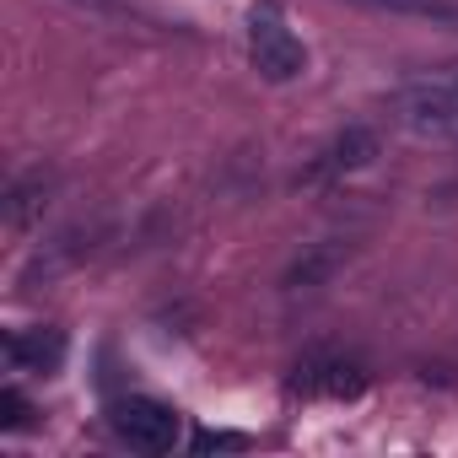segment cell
I'll use <instances>...</instances> for the list:
<instances>
[{
  "label": "cell",
  "instance_id": "obj_1",
  "mask_svg": "<svg viewBox=\"0 0 458 458\" xmlns=\"http://www.w3.org/2000/svg\"><path fill=\"white\" fill-rule=\"evenodd\" d=\"M249 55H254L265 81H297L308 71V49L286 28L281 0H259V6L249 12Z\"/></svg>",
  "mask_w": 458,
  "mask_h": 458
},
{
  "label": "cell",
  "instance_id": "obj_2",
  "mask_svg": "<svg viewBox=\"0 0 458 458\" xmlns=\"http://www.w3.org/2000/svg\"><path fill=\"white\" fill-rule=\"evenodd\" d=\"M108 426L119 442H130L135 453H167L178 442V415L162 404V399H146V394H130V399H114L108 404Z\"/></svg>",
  "mask_w": 458,
  "mask_h": 458
},
{
  "label": "cell",
  "instance_id": "obj_3",
  "mask_svg": "<svg viewBox=\"0 0 458 458\" xmlns=\"http://www.w3.org/2000/svg\"><path fill=\"white\" fill-rule=\"evenodd\" d=\"M55 173L44 167H28L6 183V199H0V221H6V233H28V226L49 210V194H55Z\"/></svg>",
  "mask_w": 458,
  "mask_h": 458
},
{
  "label": "cell",
  "instance_id": "obj_4",
  "mask_svg": "<svg viewBox=\"0 0 458 458\" xmlns=\"http://www.w3.org/2000/svg\"><path fill=\"white\" fill-rule=\"evenodd\" d=\"M65 356L60 329H12L6 335V367L12 372H55Z\"/></svg>",
  "mask_w": 458,
  "mask_h": 458
},
{
  "label": "cell",
  "instance_id": "obj_5",
  "mask_svg": "<svg viewBox=\"0 0 458 458\" xmlns=\"http://www.w3.org/2000/svg\"><path fill=\"white\" fill-rule=\"evenodd\" d=\"M377 17H404V22H431V28H458V0H351Z\"/></svg>",
  "mask_w": 458,
  "mask_h": 458
},
{
  "label": "cell",
  "instance_id": "obj_6",
  "mask_svg": "<svg viewBox=\"0 0 458 458\" xmlns=\"http://www.w3.org/2000/svg\"><path fill=\"white\" fill-rule=\"evenodd\" d=\"M308 388H324V394H361V367L351 361H329V367H308L302 377Z\"/></svg>",
  "mask_w": 458,
  "mask_h": 458
},
{
  "label": "cell",
  "instance_id": "obj_7",
  "mask_svg": "<svg viewBox=\"0 0 458 458\" xmlns=\"http://www.w3.org/2000/svg\"><path fill=\"white\" fill-rule=\"evenodd\" d=\"M372 157H377V135H372V130H345V135L335 140V157H329V162H335V167H367Z\"/></svg>",
  "mask_w": 458,
  "mask_h": 458
},
{
  "label": "cell",
  "instance_id": "obj_8",
  "mask_svg": "<svg viewBox=\"0 0 458 458\" xmlns=\"http://www.w3.org/2000/svg\"><path fill=\"white\" fill-rule=\"evenodd\" d=\"M71 6H81V12H92V17H114V22H130V17H140L130 0H71Z\"/></svg>",
  "mask_w": 458,
  "mask_h": 458
},
{
  "label": "cell",
  "instance_id": "obj_9",
  "mask_svg": "<svg viewBox=\"0 0 458 458\" xmlns=\"http://www.w3.org/2000/svg\"><path fill=\"white\" fill-rule=\"evenodd\" d=\"M415 81H426V87H437V92H447V98L458 103V65H431V71H415Z\"/></svg>",
  "mask_w": 458,
  "mask_h": 458
},
{
  "label": "cell",
  "instance_id": "obj_10",
  "mask_svg": "<svg viewBox=\"0 0 458 458\" xmlns=\"http://www.w3.org/2000/svg\"><path fill=\"white\" fill-rule=\"evenodd\" d=\"M28 420V399L17 394V388H6V394H0V426H6V431H17Z\"/></svg>",
  "mask_w": 458,
  "mask_h": 458
},
{
  "label": "cell",
  "instance_id": "obj_11",
  "mask_svg": "<svg viewBox=\"0 0 458 458\" xmlns=\"http://www.w3.org/2000/svg\"><path fill=\"white\" fill-rule=\"evenodd\" d=\"M210 447H243V437H226V431H205V437H194V453H210Z\"/></svg>",
  "mask_w": 458,
  "mask_h": 458
}]
</instances>
